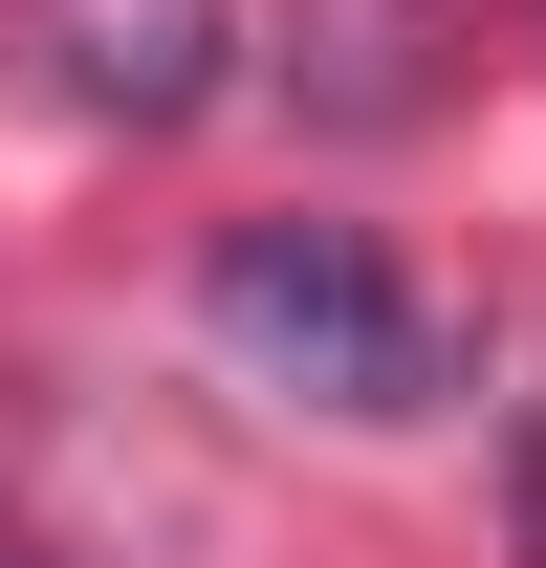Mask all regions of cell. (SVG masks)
<instances>
[{"label":"cell","mask_w":546,"mask_h":568,"mask_svg":"<svg viewBox=\"0 0 546 568\" xmlns=\"http://www.w3.org/2000/svg\"><path fill=\"white\" fill-rule=\"evenodd\" d=\"M198 328L263 372L284 416H350V437H394V416H437V394H459V328H437L350 219H241V241L198 263Z\"/></svg>","instance_id":"obj_1"},{"label":"cell","mask_w":546,"mask_h":568,"mask_svg":"<svg viewBox=\"0 0 546 568\" xmlns=\"http://www.w3.org/2000/svg\"><path fill=\"white\" fill-rule=\"evenodd\" d=\"M44 67L110 132H175V110H219V0H44Z\"/></svg>","instance_id":"obj_2"},{"label":"cell","mask_w":546,"mask_h":568,"mask_svg":"<svg viewBox=\"0 0 546 568\" xmlns=\"http://www.w3.org/2000/svg\"><path fill=\"white\" fill-rule=\"evenodd\" d=\"M503 525H525V568H546V437H525V481H503Z\"/></svg>","instance_id":"obj_3"},{"label":"cell","mask_w":546,"mask_h":568,"mask_svg":"<svg viewBox=\"0 0 546 568\" xmlns=\"http://www.w3.org/2000/svg\"><path fill=\"white\" fill-rule=\"evenodd\" d=\"M0 568H22V525H0Z\"/></svg>","instance_id":"obj_4"}]
</instances>
